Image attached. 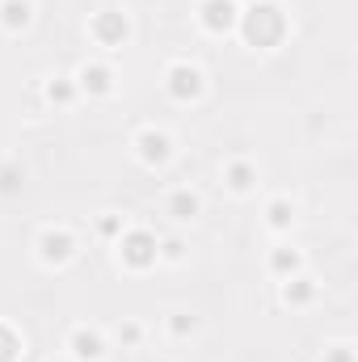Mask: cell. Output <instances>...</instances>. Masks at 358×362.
Listing matches in <instances>:
<instances>
[{
  "instance_id": "5bb4252c",
  "label": "cell",
  "mask_w": 358,
  "mask_h": 362,
  "mask_svg": "<svg viewBox=\"0 0 358 362\" xmlns=\"http://www.w3.org/2000/svg\"><path fill=\"white\" fill-rule=\"evenodd\" d=\"M165 211H169L178 223H190V219H198L202 198H198L194 189H173V194H169V202H165Z\"/></svg>"
},
{
  "instance_id": "6da1fadb",
  "label": "cell",
  "mask_w": 358,
  "mask_h": 362,
  "mask_svg": "<svg viewBox=\"0 0 358 362\" xmlns=\"http://www.w3.org/2000/svg\"><path fill=\"white\" fill-rule=\"evenodd\" d=\"M236 34L245 38V47H258V51H270L278 47L287 34H291V17L278 0H253L241 8V21H236Z\"/></svg>"
},
{
  "instance_id": "9a60e30c",
  "label": "cell",
  "mask_w": 358,
  "mask_h": 362,
  "mask_svg": "<svg viewBox=\"0 0 358 362\" xmlns=\"http://www.w3.org/2000/svg\"><path fill=\"white\" fill-rule=\"evenodd\" d=\"M291 223H295V206H291V198H270L266 202V228L270 232H291Z\"/></svg>"
},
{
  "instance_id": "52a82bcc",
  "label": "cell",
  "mask_w": 358,
  "mask_h": 362,
  "mask_svg": "<svg viewBox=\"0 0 358 362\" xmlns=\"http://www.w3.org/2000/svg\"><path fill=\"white\" fill-rule=\"evenodd\" d=\"M135 156H139V165H148V169H161V165H169L173 160V135L169 131H161V127H144L139 135H135Z\"/></svg>"
},
{
  "instance_id": "e0dca14e",
  "label": "cell",
  "mask_w": 358,
  "mask_h": 362,
  "mask_svg": "<svg viewBox=\"0 0 358 362\" xmlns=\"http://www.w3.org/2000/svg\"><path fill=\"white\" fill-rule=\"evenodd\" d=\"M17 358H21V333L0 320V362H17Z\"/></svg>"
},
{
  "instance_id": "2e32d148",
  "label": "cell",
  "mask_w": 358,
  "mask_h": 362,
  "mask_svg": "<svg viewBox=\"0 0 358 362\" xmlns=\"http://www.w3.org/2000/svg\"><path fill=\"white\" fill-rule=\"evenodd\" d=\"M42 97H47L51 105H72L81 93H76V81H72V76H51V81L42 85Z\"/></svg>"
},
{
  "instance_id": "30bf717a",
  "label": "cell",
  "mask_w": 358,
  "mask_h": 362,
  "mask_svg": "<svg viewBox=\"0 0 358 362\" xmlns=\"http://www.w3.org/2000/svg\"><path fill=\"white\" fill-rule=\"evenodd\" d=\"M224 185H228L236 198L253 194V189H258V165H253V160H241V156L228 160V165H224Z\"/></svg>"
},
{
  "instance_id": "ba28073f",
  "label": "cell",
  "mask_w": 358,
  "mask_h": 362,
  "mask_svg": "<svg viewBox=\"0 0 358 362\" xmlns=\"http://www.w3.org/2000/svg\"><path fill=\"white\" fill-rule=\"evenodd\" d=\"M72 81H76V93H81V97H110L118 76H114L110 64L93 59V64H81V68L72 72Z\"/></svg>"
},
{
  "instance_id": "8fae6325",
  "label": "cell",
  "mask_w": 358,
  "mask_h": 362,
  "mask_svg": "<svg viewBox=\"0 0 358 362\" xmlns=\"http://www.w3.org/2000/svg\"><path fill=\"white\" fill-rule=\"evenodd\" d=\"M34 21V0H0V30L21 34Z\"/></svg>"
},
{
  "instance_id": "ffe728a7",
  "label": "cell",
  "mask_w": 358,
  "mask_h": 362,
  "mask_svg": "<svg viewBox=\"0 0 358 362\" xmlns=\"http://www.w3.org/2000/svg\"><path fill=\"white\" fill-rule=\"evenodd\" d=\"M97 232H101L105 240H118V236L127 232V223H122V215H101V219H97Z\"/></svg>"
},
{
  "instance_id": "277c9868",
  "label": "cell",
  "mask_w": 358,
  "mask_h": 362,
  "mask_svg": "<svg viewBox=\"0 0 358 362\" xmlns=\"http://www.w3.org/2000/svg\"><path fill=\"white\" fill-rule=\"evenodd\" d=\"M89 38L97 47H105V51L127 47V38H131V17H127L122 8H101V13H93L89 17Z\"/></svg>"
},
{
  "instance_id": "3957f363",
  "label": "cell",
  "mask_w": 358,
  "mask_h": 362,
  "mask_svg": "<svg viewBox=\"0 0 358 362\" xmlns=\"http://www.w3.org/2000/svg\"><path fill=\"white\" fill-rule=\"evenodd\" d=\"M165 93L178 105H190V101H198L207 93V72L198 64H190V59H178V64L165 68Z\"/></svg>"
},
{
  "instance_id": "9c48e42d",
  "label": "cell",
  "mask_w": 358,
  "mask_h": 362,
  "mask_svg": "<svg viewBox=\"0 0 358 362\" xmlns=\"http://www.w3.org/2000/svg\"><path fill=\"white\" fill-rule=\"evenodd\" d=\"M68 358L72 362H101L105 358V337H101V329L76 325V329L68 333Z\"/></svg>"
},
{
  "instance_id": "d6986e66",
  "label": "cell",
  "mask_w": 358,
  "mask_h": 362,
  "mask_svg": "<svg viewBox=\"0 0 358 362\" xmlns=\"http://www.w3.org/2000/svg\"><path fill=\"white\" fill-rule=\"evenodd\" d=\"M169 333H173V337H190V333H198V316H190V312H173V316H169Z\"/></svg>"
},
{
  "instance_id": "7c38bea8",
  "label": "cell",
  "mask_w": 358,
  "mask_h": 362,
  "mask_svg": "<svg viewBox=\"0 0 358 362\" xmlns=\"http://www.w3.org/2000/svg\"><path fill=\"white\" fill-rule=\"evenodd\" d=\"M266 270L282 282V278H295V274H304V253L299 249H291V245H278L274 253H270Z\"/></svg>"
},
{
  "instance_id": "7402d4cb",
  "label": "cell",
  "mask_w": 358,
  "mask_h": 362,
  "mask_svg": "<svg viewBox=\"0 0 358 362\" xmlns=\"http://www.w3.org/2000/svg\"><path fill=\"white\" fill-rule=\"evenodd\" d=\"M139 337H144V329H139L135 320H127V325H118V341H122V346H139Z\"/></svg>"
},
{
  "instance_id": "ac0fdd59",
  "label": "cell",
  "mask_w": 358,
  "mask_h": 362,
  "mask_svg": "<svg viewBox=\"0 0 358 362\" xmlns=\"http://www.w3.org/2000/svg\"><path fill=\"white\" fill-rule=\"evenodd\" d=\"M156 253H161V262H169V266H173V262H185V240H181V236H165V240L156 245Z\"/></svg>"
},
{
  "instance_id": "5b68a950",
  "label": "cell",
  "mask_w": 358,
  "mask_h": 362,
  "mask_svg": "<svg viewBox=\"0 0 358 362\" xmlns=\"http://www.w3.org/2000/svg\"><path fill=\"white\" fill-rule=\"evenodd\" d=\"M194 17H198L202 34H211V38H224V34H236L241 4H236V0H198Z\"/></svg>"
},
{
  "instance_id": "8992f818",
  "label": "cell",
  "mask_w": 358,
  "mask_h": 362,
  "mask_svg": "<svg viewBox=\"0 0 358 362\" xmlns=\"http://www.w3.org/2000/svg\"><path fill=\"white\" fill-rule=\"evenodd\" d=\"M34 249H38V262H42V266H51V270L68 266V262L81 253V245H76V236H72L68 228H42Z\"/></svg>"
},
{
  "instance_id": "4fadbf2b",
  "label": "cell",
  "mask_w": 358,
  "mask_h": 362,
  "mask_svg": "<svg viewBox=\"0 0 358 362\" xmlns=\"http://www.w3.org/2000/svg\"><path fill=\"white\" fill-rule=\"evenodd\" d=\"M282 303L287 308H308L312 299H316V282L308 278V274H295V278H282Z\"/></svg>"
},
{
  "instance_id": "44dd1931",
  "label": "cell",
  "mask_w": 358,
  "mask_h": 362,
  "mask_svg": "<svg viewBox=\"0 0 358 362\" xmlns=\"http://www.w3.org/2000/svg\"><path fill=\"white\" fill-rule=\"evenodd\" d=\"M321 362H354V346H350V341H342V346H329Z\"/></svg>"
},
{
  "instance_id": "7a4b0ae2",
  "label": "cell",
  "mask_w": 358,
  "mask_h": 362,
  "mask_svg": "<svg viewBox=\"0 0 358 362\" xmlns=\"http://www.w3.org/2000/svg\"><path fill=\"white\" fill-rule=\"evenodd\" d=\"M156 232H148V228H127L118 240H114V249H118V262L127 266V270H135V274H144V270H152L156 262H161V253H156Z\"/></svg>"
},
{
  "instance_id": "603a6c76",
  "label": "cell",
  "mask_w": 358,
  "mask_h": 362,
  "mask_svg": "<svg viewBox=\"0 0 358 362\" xmlns=\"http://www.w3.org/2000/svg\"><path fill=\"white\" fill-rule=\"evenodd\" d=\"M59 362H72V358H59Z\"/></svg>"
}]
</instances>
